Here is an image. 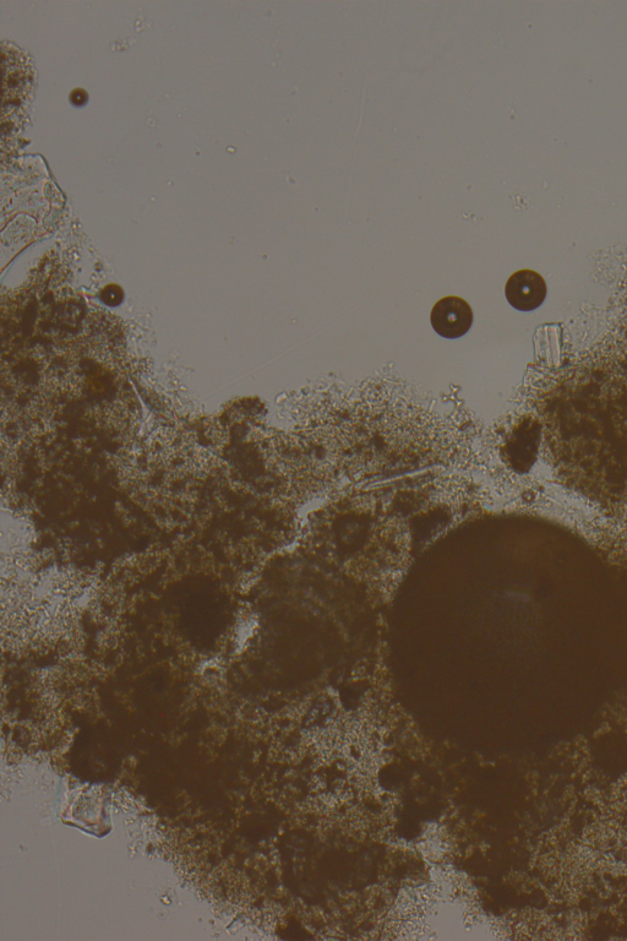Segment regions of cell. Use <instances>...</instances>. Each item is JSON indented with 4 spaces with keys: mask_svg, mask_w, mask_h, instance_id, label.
Here are the masks:
<instances>
[{
    "mask_svg": "<svg viewBox=\"0 0 627 941\" xmlns=\"http://www.w3.org/2000/svg\"><path fill=\"white\" fill-rule=\"evenodd\" d=\"M473 310L465 299L449 296L436 302L430 323L436 334L444 339L455 340L465 336L473 325Z\"/></svg>",
    "mask_w": 627,
    "mask_h": 941,
    "instance_id": "6da1fadb",
    "label": "cell"
},
{
    "mask_svg": "<svg viewBox=\"0 0 627 941\" xmlns=\"http://www.w3.org/2000/svg\"><path fill=\"white\" fill-rule=\"evenodd\" d=\"M548 295L547 282L541 274L530 269L516 271L505 286V296L512 308L520 312H533L542 306Z\"/></svg>",
    "mask_w": 627,
    "mask_h": 941,
    "instance_id": "7a4b0ae2",
    "label": "cell"
},
{
    "mask_svg": "<svg viewBox=\"0 0 627 941\" xmlns=\"http://www.w3.org/2000/svg\"><path fill=\"white\" fill-rule=\"evenodd\" d=\"M537 357L547 366H558L561 352V331L559 326L547 325L537 333Z\"/></svg>",
    "mask_w": 627,
    "mask_h": 941,
    "instance_id": "3957f363",
    "label": "cell"
},
{
    "mask_svg": "<svg viewBox=\"0 0 627 941\" xmlns=\"http://www.w3.org/2000/svg\"><path fill=\"white\" fill-rule=\"evenodd\" d=\"M70 101L76 107L85 106L86 102L89 101V95L83 89H75L72 94H70Z\"/></svg>",
    "mask_w": 627,
    "mask_h": 941,
    "instance_id": "277c9868",
    "label": "cell"
}]
</instances>
